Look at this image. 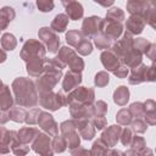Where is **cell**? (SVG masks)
Wrapping results in <instances>:
<instances>
[{
	"instance_id": "6da1fadb",
	"label": "cell",
	"mask_w": 156,
	"mask_h": 156,
	"mask_svg": "<svg viewBox=\"0 0 156 156\" xmlns=\"http://www.w3.org/2000/svg\"><path fill=\"white\" fill-rule=\"evenodd\" d=\"M67 13L71 16L72 20H77V18H79V17L83 15L82 6H80L79 4H76V2H74L73 5H71V6L67 7Z\"/></svg>"
},
{
	"instance_id": "7a4b0ae2",
	"label": "cell",
	"mask_w": 156,
	"mask_h": 156,
	"mask_svg": "<svg viewBox=\"0 0 156 156\" xmlns=\"http://www.w3.org/2000/svg\"><path fill=\"white\" fill-rule=\"evenodd\" d=\"M66 23H67V20L61 22L60 21V15H58V16H56V18H55V21L52 23V28H55V30H57V32H62L65 29V27H66Z\"/></svg>"
}]
</instances>
